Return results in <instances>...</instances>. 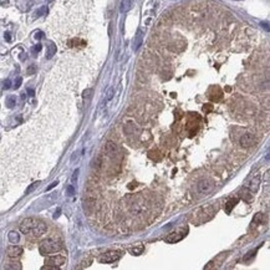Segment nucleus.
Returning <instances> with one entry per match:
<instances>
[{"label":"nucleus","mask_w":270,"mask_h":270,"mask_svg":"<svg viewBox=\"0 0 270 270\" xmlns=\"http://www.w3.org/2000/svg\"><path fill=\"white\" fill-rule=\"evenodd\" d=\"M61 248H62V244L60 241L54 240V239H46L41 241L40 244V253L42 255H47V254H52V253L61 250Z\"/></svg>","instance_id":"1"},{"label":"nucleus","mask_w":270,"mask_h":270,"mask_svg":"<svg viewBox=\"0 0 270 270\" xmlns=\"http://www.w3.org/2000/svg\"><path fill=\"white\" fill-rule=\"evenodd\" d=\"M187 233H188V228H187V227L178 228V229H175L174 232L169 233V234L166 237V241H167V243H172V244H174V243H177V241H181V240L187 235Z\"/></svg>","instance_id":"2"},{"label":"nucleus","mask_w":270,"mask_h":270,"mask_svg":"<svg viewBox=\"0 0 270 270\" xmlns=\"http://www.w3.org/2000/svg\"><path fill=\"white\" fill-rule=\"evenodd\" d=\"M213 189H214V183L210 179H202V181L197 184V192L199 194H203V196L209 194Z\"/></svg>","instance_id":"3"},{"label":"nucleus","mask_w":270,"mask_h":270,"mask_svg":"<svg viewBox=\"0 0 270 270\" xmlns=\"http://www.w3.org/2000/svg\"><path fill=\"white\" fill-rule=\"evenodd\" d=\"M38 222H39V220H36V219H34V218H26V219H24V220L21 222V224H20V230H21V233H24V234H30L31 230L34 229V227L38 224Z\"/></svg>","instance_id":"4"},{"label":"nucleus","mask_w":270,"mask_h":270,"mask_svg":"<svg viewBox=\"0 0 270 270\" xmlns=\"http://www.w3.org/2000/svg\"><path fill=\"white\" fill-rule=\"evenodd\" d=\"M120 256H121V251H118V250H112V251H107L106 254L101 255V256H100V261H101V263H105V264H107V263H113V261H116L117 259H120Z\"/></svg>","instance_id":"5"},{"label":"nucleus","mask_w":270,"mask_h":270,"mask_svg":"<svg viewBox=\"0 0 270 270\" xmlns=\"http://www.w3.org/2000/svg\"><path fill=\"white\" fill-rule=\"evenodd\" d=\"M240 146L241 147H245V148H249L251 147L254 143H255V139H254V136L251 133H245L240 137V141H239Z\"/></svg>","instance_id":"6"},{"label":"nucleus","mask_w":270,"mask_h":270,"mask_svg":"<svg viewBox=\"0 0 270 270\" xmlns=\"http://www.w3.org/2000/svg\"><path fill=\"white\" fill-rule=\"evenodd\" d=\"M45 263L47 265H52V266H61L66 263V258L65 256H61V255H57V256H51V258H47L45 260Z\"/></svg>","instance_id":"7"},{"label":"nucleus","mask_w":270,"mask_h":270,"mask_svg":"<svg viewBox=\"0 0 270 270\" xmlns=\"http://www.w3.org/2000/svg\"><path fill=\"white\" fill-rule=\"evenodd\" d=\"M46 229H47V227H46L45 223H42V222H38V224L34 227V229L31 230L30 234H33V235H35V237H40V235H42V234L46 233Z\"/></svg>","instance_id":"8"},{"label":"nucleus","mask_w":270,"mask_h":270,"mask_svg":"<svg viewBox=\"0 0 270 270\" xmlns=\"http://www.w3.org/2000/svg\"><path fill=\"white\" fill-rule=\"evenodd\" d=\"M7 254L10 258H18V256H20L23 254V248L18 246V245H11V246H9L7 249Z\"/></svg>","instance_id":"9"},{"label":"nucleus","mask_w":270,"mask_h":270,"mask_svg":"<svg viewBox=\"0 0 270 270\" xmlns=\"http://www.w3.org/2000/svg\"><path fill=\"white\" fill-rule=\"evenodd\" d=\"M142 40H143V33L139 29L137 31V35H136V39H135V44H133V49L135 50H138V47L142 45Z\"/></svg>","instance_id":"10"},{"label":"nucleus","mask_w":270,"mask_h":270,"mask_svg":"<svg viewBox=\"0 0 270 270\" xmlns=\"http://www.w3.org/2000/svg\"><path fill=\"white\" fill-rule=\"evenodd\" d=\"M116 149H117V147H116V143H113V142H107L106 143V147H105V151H106V153H108V154H112V153H115L116 152Z\"/></svg>","instance_id":"11"},{"label":"nucleus","mask_w":270,"mask_h":270,"mask_svg":"<svg viewBox=\"0 0 270 270\" xmlns=\"http://www.w3.org/2000/svg\"><path fill=\"white\" fill-rule=\"evenodd\" d=\"M237 203H238V199H230V201H228V202H227V204H225V207H224V209H225V213H228V214H229Z\"/></svg>","instance_id":"12"},{"label":"nucleus","mask_w":270,"mask_h":270,"mask_svg":"<svg viewBox=\"0 0 270 270\" xmlns=\"http://www.w3.org/2000/svg\"><path fill=\"white\" fill-rule=\"evenodd\" d=\"M55 52H56V46H55V44L50 42L49 46H47V54H46V57H47V59H51V57L55 55Z\"/></svg>","instance_id":"13"},{"label":"nucleus","mask_w":270,"mask_h":270,"mask_svg":"<svg viewBox=\"0 0 270 270\" xmlns=\"http://www.w3.org/2000/svg\"><path fill=\"white\" fill-rule=\"evenodd\" d=\"M131 5H132V0H123L122 4H121V11L122 13H126L131 9Z\"/></svg>","instance_id":"14"},{"label":"nucleus","mask_w":270,"mask_h":270,"mask_svg":"<svg viewBox=\"0 0 270 270\" xmlns=\"http://www.w3.org/2000/svg\"><path fill=\"white\" fill-rule=\"evenodd\" d=\"M9 240H10L13 244H18L19 240H20V235H19L16 232H10V233H9Z\"/></svg>","instance_id":"15"},{"label":"nucleus","mask_w":270,"mask_h":270,"mask_svg":"<svg viewBox=\"0 0 270 270\" xmlns=\"http://www.w3.org/2000/svg\"><path fill=\"white\" fill-rule=\"evenodd\" d=\"M258 184H259V175H256L255 177V179H253V181L250 182V184H246L251 191H256V188H258Z\"/></svg>","instance_id":"16"},{"label":"nucleus","mask_w":270,"mask_h":270,"mask_svg":"<svg viewBox=\"0 0 270 270\" xmlns=\"http://www.w3.org/2000/svg\"><path fill=\"white\" fill-rule=\"evenodd\" d=\"M263 222V214L261 213H258V214H255V217L253 218V222H251V225L254 227V225H258V224H260Z\"/></svg>","instance_id":"17"},{"label":"nucleus","mask_w":270,"mask_h":270,"mask_svg":"<svg viewBox=\"0 0 270 270\" xmlns=\"http://www.w3.org/2000/svg\"><path fill=\"white\" fill-rule=\"evenodd\" d=\"M15 104H16V99H15V96H9L8 100H7V105H8V107H14Z\"/></svg>","instance_id":"18"},{"label":"nucleus","mask_w":270,"mask_h":270,"mask_svg":"<svg viewBox=\"0 0 270 270\" xmlns=\"http://www.w3.org/2000/svg\"><path fill=\"white\" fill-rule=\"evenodd\" d=\"M142 251H143V245L135 246V248H132V249H131V253H132L133 255H139Z\"/></svg>","instance_id":"19"},{"label":"nucleus","mask_w":270,"mask_h":270,"mask_svg":"<svg viewBox=\"0 0 270 270\" xmlns=\"http://www.w3.org/2000/svg\"><path fill=\"white\" fill-rule=\"evenodd\" d=\"M112 97H113V87H110V88H108V91H107V97H106V101H110Z\"/></svg>","instance_id":"20"},{"label":"nucleus","mask_w":270,"mask_h":270,"mask_svg":"<svg viewBox=\"0 0 270 270\" xmlns=\"http://www.w3.org/2000/svg\"><path fill=\"white\" fill-rule=\"evenodd\" d=\"M7 268L8 269H21V265L19 263H11V265H8Z\"/></svg>","instance_id":"21"},{"label":"nucleus","mask_w":270,"mask_h":270,"mask_svg":"<svg viewBox=\"0 0 270 270\" xmlns=\"http://www.w3.org/2000/svg\"><path fill=\"white\" fill-rule=\"evenodd\" d=\"M38 184H39V182H36V183H34L33 186H30V187H29V188L26 189V192H25V194H29V193H30L31 191H34V189H35V188L38 187Z\"/></svg>","instance_id":"22"},{"label":"nucleus","mask_w":270,"mask_h":270,"mask_svg":"<svg viewBox=\"0 0 270 270\" xmlns=\"http://www.w3.org/2000/svg\"><path fill=\"white\" fill-rule=\"evenodd\" d=\"M21 81H23V80H21V77H18V78H16V81H15V85H14V87H15V88H19V87H20V85H21Z\"/></svg>","instance_id":"23"},{"label":"nucleus","mask_w":270,"mask_h":270,"mask_svg":"<svg viewBox=\"0 0 270 270\" xmlns=\"http://www.w3.org/2000/svg\"><path fill=\"white\" fill-rule=\"evenodd\" d=\"M44 38V33H41V31H38L36 34H35V39L36 40H40V39H42Z\"/></svg>","instance_id":"24"},{"label":"nucleus","mask_w":270,"mask_h":270,"mask_svg":"<svg viewBox=\"0 0 270 270\" xmlns=\"http://www.w3.org/2000/svg\"><path fill=\"white\" fill-rule=\"evenodd\" d=\"M42 49V46H41V44H38L35 47H34V52H39L40 50Z\"/></svg>","instance_id":"25"},{"label":"nucleus","mask_w":270,"mask_h":270,"mask_svg":"<svg viewBox=\"0 0 270 270\" xmlns=\"http://www.w3.org/2000/svg\"><path fill=\"white\" fill-rule=\"evenodd\" d=\"M34 72H35V66L33 65V66H30V67L28 69V73L31 75V73H34Z\"/></svg>","instance_id":"26"},{"label":"nucleus","mask_w":270,"mask_h":270,"mask_svg":"<svg viewBox=\"0 0 270 270\" xmlns=\"http://www.w3.org/2000/svg\"><path fill=\"white\" fill-rule=\"evenodd\" d=\"M10 86H11V82H10V80H7V81L4 82V87H5V88H10Z\"/></svg>","instance_id":"27"},{"label":"nucleus","mask_w":270,"mask_h":270,"mask_svg":"<svg viewBox=\"0 0 270 270\" xmlns=\"http://www.w3.org/2000/svg\"><path fill=\"white\" fill-rule=\"evenodd\" d=\"M4 38H5V40H7V41H10V40H11V36H10V34H9L8 31L5 33V35H4Z\"/></svg>","instance_id":"28"},{"label":"nucleus","mask_w":270,"mask_h":270,"mask_svg":"<svg viewBox=\"0 0 270 270\" xmlns=\"http://www.w3.org/2000/svg\"><path fill=\"white\" fill-rule=\"evenodd\" d=\"M28 94H29L30 96H35V92H34V90H31V88H29V90H28Z\"/></svg>","instance_id":"29"},{"label":"nucleus","mask_w":270,"mask_h":270,"mask_svg":"<svg viewBox=\"0 0 270 270\" xmlns=\"http://www.w3.org/2000/svg\"><path fill=\"white\" fill-rule=\"evenodd\" d=\"M67 192H69V194H73V188L70 186V187L67 188Z\"/></svg>","instance_id":"30"},{"label":"nucleus","mask_w":270,"mask_h":270,"mask_svg":"<svg viewBox=\"0 0 270 270\" xmlns=\"http://www.w3.org/2000/svg\"><path fill=\"white\" fill-rule=\"evenodd\" d=\"M56 184H57V182H54V183H52V184H51V186H49V187H47V191H50V189H51V188H54V187H55V186H56Z\"/></svg>","instance_id":"31"},{"label":"nucleus","mask_w":270,"mask_h":270,"mask_svg":"<svg viewBox=\"0 0 270 270\" xmlns=\"http://www.w3.org/2000/svg\"><path fill=\"white\" fill-rule=\"evenodd\" d=\"M261 25H263V28H265V29H266V31H269V26H268V23H265V24L263 23Z\"/></svg>","instance_id":"32"},{"label":"nucleus","mask_w":270,"mask_h":270,"mask_svg":"<svg viewBox=\"0 0 270 270\" xmlns=\"http://www.w3.org/2000/svg\"><path fill=\"white\" fill-rule=\"evenodd\" d=\"M237 2H243V0H237Z\"/></svg>","instance_id":"33"}]
</instances>
